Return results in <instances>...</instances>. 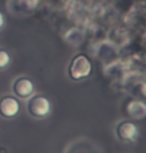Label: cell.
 Wrapping results in <instances>:
<instances>
[{"label": "cell", "instance_id": "7a4b0ae2", "mask_svg": "<svg viewBox=\"0 0 146 153\" xmlns=\"http://www.w3.org/2000/svg\"><path fill=\"white\" fill-rule=\"evenodd\" d=\"M27 109L31 116L35 118H44L49 114L51 105L47 97L43 95H35L28 100Z\"/></svg>", "mask_w": 146, "mask_h": 153}, {"label": "cell", "instance_id": "8992f818", "mask_svg": "<svg viewBox=\"0 0 146 153\" xmlns=\"http://www.w3.org/2000/svg\"><path fill=\"white\" fill-rule=\"evenodd\" d=\"M10 62V56L7 51L4 49H0V69H3L9 64Z\"/></svg>", "mask_w": 146, "mask_h": 153}, {"label": "cell", "instance_id": "3957f363", "mask_svg": "<svg viewBox=\"0 0 146 153\" xmlns=\"http://www.w3.org/2000/svg\"><path fill=\"white\" fill-rule=\"evenodd\" d=\"M20 110L18 100L13 96H3L0 98V115L4 118L10 119L15 117Z\"/></svg>", "mask_w": 146, "mask_h": 153}, {"label": "cell", "instance_id": "52a82bcc", "mask_svg": "<svg viewBox=\"0 0 146 153\" xmlns=\"http://www.w3.org/2000/svg\"><path fill=\"white\" fill-rule=\"evenodd\" d=\"M3 25H4V15H3V13L0 11V30L2 29Z\"/></svg>", "mask_w": 146, "mask_h": 153}, {"label": "cell", "instance_id": "5b68a950", "mask_svg": "<svg viewBox=\"0 0 146 153\" xmlns=\"http://www.w3.org/2000/svg\"><path fill=\"white\" fill-rule=\"evenodd\" d=\"M12 88L17 97L21 99H26L32 95L34 91V84L27 77H20L14 81Z\"/></svg>", "mask_w": 146, "mask_h": 153}, {"label": "cell", "instance_id": "277c9868", "mask_svg": "<svg viewBox=\"0 0 146 153\" xmlns=\"http://www.w3.org/2000/svg\"><path fill=\"white\" fill-rule=\"evenodd\" d=\"M138 130L134 123L130 121H121L116 126V135L120 140L130 142L136 139Z\"/></svg>", "mask_w": 146, "mask_h": 153}, {"label": "cell", "instance_id": "6da1fadb", "mask_svg": "<svg viewBox=\"0 0 146 153\" xmlns=\"http://www.w3.org/2000/svg\"><path fill=\"white\" fill-rule=\"evenodd\" d=\"M92 71V63L89 57L85 54H77L71 60L67 69V73L70 79L74 81H79L87 78Z\"/></svg>", "mask_w": 146, "mask_h": 153}]
</instances>
